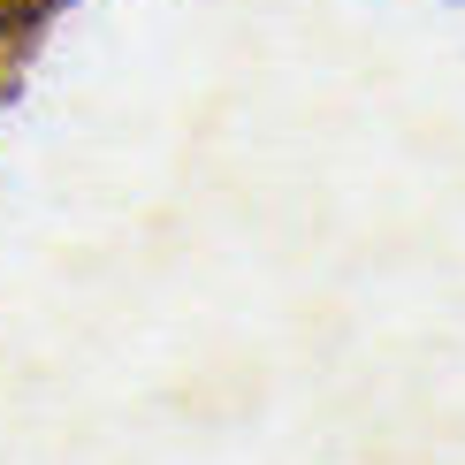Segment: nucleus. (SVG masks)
I'll return each mask as SVG.
<instances>
[{"label": "nucleus", "mask_w": 465, "mask_h": 465, "mask_svg": "<svg viewBox=\"0 0 465 465\" xmlns=\"http://www.w3.org/2000/svg\"><path fill=\"white\" fill-rule=\"evenodd\" d=\"M458 8H465V0H458Z\"/></svg>", "instance_id": "f03ea898"}, {"label": "nucleus", "mask_w": 465, "mask_h": 465, "mask_svg": "<svg viewBox=\"0 0 465 465\" xmlns=\"http://www.w3.org/2000/svg\"><path fill=\"white\" fill-rule=\"evenodd\" d=\"M8 38H15V8L0 0V54H8Z\"/></svg>", "instance_id": "f257e3e1"}]
</instances>
